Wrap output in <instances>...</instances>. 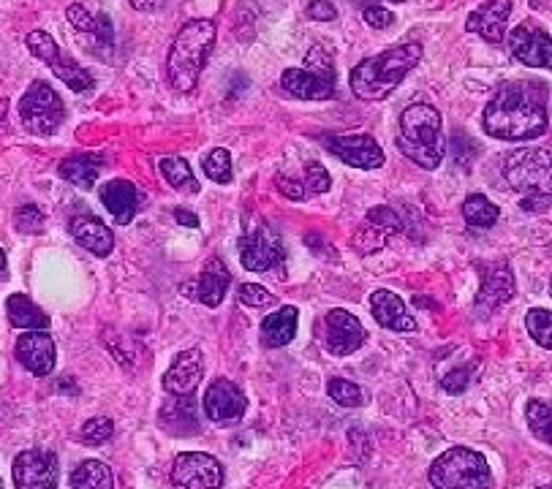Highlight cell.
Masks as SVG:
<instances>
[{"instance_id": "1", "label": "cell", "mask_w": 552, "mask_h": 489, "mask_svg": "<svg viewBox=\"0 0 552 489\" xmlns=\"http://www.w3.org/2000/svg\"><path fill=\"white\" fill-rule=\"evenodd\" d=\"M544 93L531 82H509L495 90L493 101L485 106L482 125L487 136L501 142H528L547 131Z\"/></svg>"}, {"instance_id": "2", "label": "cell", "mask_w": 552, "mask_h": 489, "mask_svg": "<svg viewBox=\"0 0 552 489\" xmlns=\"http://www.w3.org/2000/svg\"><path fill=\"white\" fill-rule=\"evenodd\" d=\"M422 60L419 44H398V47L384 49L381 55L365 58L351 71V93L362 101H381L389 93H395L398 85L414 71Z\"/></svg>"}, {"instance_id": "3", "label": "cell", "mask_w": 552, "mask_h": 489, "mask_svg": "<svg viewBox=\"0 0 552 489\" xmlns=\"http://www.w3.org/2000/svg\"><path fill=\"white\" fill-rule=\"evenodd\" d=\"M215 44V22L213 20H191L185 22L183 30L177 33L166 58V77L169 85L180 93H191L199 82L204 63L210 58V49Z\"/></svg>"}, {"instance_id": "4", "label": "cell", "mask_w": 552, "mask_h": 489, "mask_svg": "<svg viewBox=\"0 0 552 489\" xmlns=\"http://www.w3.org/2000/svg\"><path fill=\"white\" fill-rule=\"evenodd\" d=\"M398 150L422 169H438L444 161V123L430 104H411L400 117Z\"/></svg>"}, {"instance_id": "5", "label": "cell", "mask_w": 552, "mask_h": 489, "mask_svg": "<svg viewBox=\"0 0 552 489\" xmlns=\"http://www.w3.org/2000/svg\"><path fill=\"white\" fill-rule=\"evenodd\" d=\"M430 484L436 489H490L493 473L479 451L455 446L430 465Z\"/></svg>"}, {"instance_id": "6", "label": "cell", "mask_w": 552, "mask_h": 489, "mask_svg": "<svg viewBox=\"0 0 552 489\" xmlns=\"http://www.w3.org/2000/svg\"><path fill=\"white\" fill-rule=\"evenodd\" d=\"M504 180L512 191L531 196H552V150L520 147L504 158Z\"/></svg>"}, {"instance_id": "7", "label": "cell", "mask_w": 552, "mask_h": 489, "mask_svg": "<svg viewBox=\"0 0 552 489\" xmlns=\"http://www.w3.org/2000/svg\"><path fill=\"white\" fill-rule=\"evenodd\" d=\"M25 44H28L30 55L39 58L41 63H47V66L52 68V74L58 79H63L74 93H88L90 87L96 85V79H93V74H90L88 68L79 66L74 58H66V55L60 52L58 41L52 39L49 33H44V30H33V33H28Z\"/></svg>"}, {"instance_id": "8", "label": "cell", "mask_w": 552, "mask_h": 489, "mask_svg": "<svg viewBox=\"0 0 552 489\" xmlns=\"http://www.w3.org/2000/svg\"><path fill=\"white\" fill-rule=\"evenodd\" d=\"M20 117L30 134L49 136L52 131H58V125L63 123L66 106L47 82H33L20 101Z\"/></svg>"}, {"instance_id": "9", "label": "cell", "mask_w": 552, "mask_h": 489, "mask_svg": "<svg viewBox=\"0 0 552 489\" xmlns=\"http://www.w3.org/2000/svg\"><path fill=\"white\" fill-rule=\"evenodd\" d=\"M172 484L175 489H221V462L204 451H185L172 465Z\"/></svg>"}, {"instance_id": "10", "label": "cell", "mask_w": 552, "mask_h": 489, "mask_svg": "<svg viewBox=\"0 0 552 489\" xmlns=\"http://www.w3.org/2000/svg\"><path fill=\"white\" fill-rule=\"evenodd\" d=\"M11 476L17 489H58V457L41 449L22 451L11 465Z\"/></svg>"}, {"instance_id": "11", "label": "cell", "mask_w": 552, "mask_h": 489, "mask_svg": "<svg viewBox=\"0 0 552 489\" xmlns=\"http://www.w3.org/2000/svg\"><path fill=\"white\" fill-rule=\"evenodd\" d=\"M283 259H286V250L272 226L262 223L253 234L240 240V261L251 272H270V269L281 267Z\"/></svg>"}, {"instance_id": "12", "label": "cell", "mask_w": 552, "mask_h": 489, "mask_svg": "<svg viewBox=\"0 0 552 489\" xmlns=\"http://www.w3.org/2000/svg\"><path fill=\"white\" fill-rule=\"evenodd\" d=\"M248 400L240 386L226 378H215L204 392V413L213 424H237L245 416Z\"/></svg>"}, {"instance_id": "13", "label": "cell", "mask_w": 552, "mask_h": 489, "mask_svg": "<svg viewBox=\"0 0 552 489\" xmlns=\"http://www.w3.org/2000/svg\"><path fill=\"white\" fill-rule=\"evenodd\" d=\"M509 52L528 68H552V39L536 22H523L509 33Z\"/></svg>"}, {"instance_id": "14", "label": "cell", "mask_w": 552, "mask_h": 489, "mask_svg": "<svg viewBox=\"0 0 552 489\" xmlns=\"http://www.w3.org/2000/svg\"><path fill=\"white\" fill-rule=\"evenodd\" d=\"M321 144L335 153L343 163L357 166V169H378L384 166V150L370 134H349V136H321Z\"/></svg>"}, {"instance_id": "15", "label": "cell", "mask_w": 552, "mask_h": 489, "mask_svg": "<svg viewBox=\"0 0 552 489\" xmlns=\"http://www.w3.org/2000/svg\"><path fill=\"white\" fill-rule=\"evenodd\" d=\"M365 326L359 324L357 316H351L349 310H330L324 316V340L335 356L354 354L365 343Z\"/></svg>"}, {"instance_id": "16", "label": "cell", "mask_w": 552, "mask_h": 489, "mask_svg": "<svg viewBox=\"0 0 552 489\" xmlns=\"http://www.w3.org/2000/svg\"><path fill=\"white\" fill-rule=\"evenodd\" d=\"M512 0H487L485 6L468 14L465 30L482 36L487 44H501L506 39V22L512 17Z\"/></svg>"}, {"instance_id": "17", "label": "cell", "mask_w": 552, "mask_h": 489, "mask_svg": "<svg viewBox=\"0 0 552 489\" xmlns=\"http://www.w3.org/2000/svg\"><path fill=\"white\" fill-rule=\"evenodd\" d=\"M17 359L25 370H30L33 375H52L55 370V362H58V346L55 340L47 335V332H25V335L17 340Z\"/></svg>"}, {"instance_id": "18", "label": "cell", "mask_w": 552, "mask_h": 489, "mask_svg": "<svg viewBox=\"0 0 552 489\" xmlns=\"http://www.w3.org/2000/svg\"><path fill=\"white\" fill-rule=\"evenodd\" d=\"M281 87L289 96L302 101H327L335 96V77H324L310 68H289L283 71Z\"/></svg>"}, {"instance_id": "19", "label": "cell", "mask_w": 552, "mask_h": 489, "mask_svg": "<svg viewBox=\"0 0 552 489\" xmlns=\"http://www.w3.org/2000/svg\"><path fill=\"white\" fill-rule=\"evenodd\" d=\"M204 373L202 351L199 348H191V351H183V354L175 356L172 367L166 370L164 375V389L172 397H183V394H191L199 386Z\"/></svg>"}, {"instance_id": "20", "label": "cell", "mask_w": 552, "mask_h": 489, "mask_svg": "<svg viewBox=\"0 0 552 489\" xmlns=\"http://www.w3.org/2000/svg\"><path fill=\"white\" fill-rule=\"evenodd\" d=\"M370 307H373V316H376L378 324L389 329V332H414L417 329V321L406 310V302L387 288L373 291Z\"/></svg>"}, {"instance_id": "21", "label": "cell", "mask_w": 552, "mask_h": 489, "mask_svg": "<svg viewBox=\"0 0 552 489\" xmlns=\"http://www.w3.org/2000/svg\"><path fill=\"white\" fill-rule=\"evenodd\" d=\"M514 297V272L512 267L506 264H495L490 272H487L485 283L476 294V310L485 316V313H493L495 307H501L504 302Z\"/></svg>"}, {"instance_id": "22", "label": "cell", "mask_w": 552, "mask_h": 489, "mask_svg": "<svg viewBox=\"0 0 552 489\" xmlns=\"http://www.w3.org/2000/svg\"><path fill=\"white\" fill-rule=\"evenodd\" d=\"M101 202L112 212V218H115L120 226H128V223L134 221L136 210H139V191H136L134 183H128V180H112V183L101 185Z\"/></svg>"}, {"instance_id": "23", "label": "cell", "mask_w": 552, "mask_h": 489, "mask_svg": "<svg viewBox=\"0 0 552 489\" xmlns=\"http://www.w3.org/2000/svg\"><path fill=\"white\" fill-rule=\"evenodd\" d=\"M68 231L74 234V240L82 245L90 253L96 256H109L112 248H115V234L109 229L107 223H101L93 215H82V218H74Z\"/></svg>"}, {"instance_id": "24", "label": "cell", "mask_w": 552, "mask_h": 489, "mask_svg": "<svg viewBox=\"0 0 552 489\" xmlns=\"http://www.w3.org/2000/svg\"><path fill=\"white\" fill-rule=\"evenodd\" d=\"M229 283H232L229 269H226V264H223L218 256H213V259L204 264L202 275H199V280H196L194 297L199 299L202 305L218 307L223 302V297H226V288H229Z\"/></svg>"}, {"instance_id": "25", "label": "cell", "mask_w": 552, "mask_h": 489, "mask_svg": "<svg viewBox=\"0 0 552 489\" xmlns=\"http://www.w3.org/2000/svg\"><path fill=\"white\" fill-rule=\"evenodd\" d=\"M300 324V310L297 307H281L262 321V343L270 348L289 346L297 335Z\"/></svg>"}, {"instance_id": "26", "label": "cell", "mask_w": 552, "mask_h": 489, "mask_svg": "<svg viewBox=\"0 0 552 489\" xmlns=\"http://www.w3.org/2000/svg\"><path fill=\"white\" fill-rule=\"evenodd\" d=\"M60 177L66 183L77 185L82 191H90L96 185L98 174H101V155H88V153H77L68 155L60 161Z\"/></svg>"}, {"instance_id": "27", "label": "cell", "mask_w": 552, "mask_h": 489, "mask_svg": "<svg viewBox=\"0 0 552 489\" xmlns=\"http://www.w3.org/2000/svg\"><path fill=\"white\" fill-rule=\"evenodd\" d=\"M6 313H9L11 326L17 329H28V332H44L49 326V316L41 310L36 302L25 294H11L6 302Z\"/></svg>"}, {"instance_id": "28", "label": "cell", "mask_w": 552, "mask_h": 489, "mask_svg": "<svg viewBox=\"0 0 552 489\" xmlns=\"http://www.w3.org/2000/svg\"><path fill=\"white\" fill-rule=\"evenodd\" d=\"M71 489H115L112 470L98 460L79 462L71 473Z\"/></svg>"}, {"instance_id": "29", "label": "cell", "mask_w": 552, "mask_h": 489, "mask_svg": "<svg viewBox=\"0 0 552 489\" xmlns=\"http://www.w3.org/2000/svg\"><path fill=\"white\" fill-rule=\"evenodd\" d=\"M66 17L79 33H93L96 39L112 44V22H109V17H104V14H90L85 6L74 3V6H68L66 9Z\"/></svg>"}, {"instance_id": "30", "label": "cell", "mask_w": 552, "mask_h": 489, "mask_svg": "<svg viewBox=\"0 0 552 489\" xmlns=\"http://www.w3.org/2000/svg\"><path fill=\"white\" fill-rule=\"evenodd\" d=\"M498 215H501V210H498L487 196H482V193L468 196L463 204L465 223L474 226V229H490V226H495V221H498Z\"/></svg>"}, {"instance_id": "31", "label": "cell", "mask_w": 552, "mask_h": 489, "mask_svg": "<svg viewBox=\"0 0 552 489\" xmlns=\"http://www.w3.org/2000/svg\"><path fill=\"white\" fill-rule=\"evenodd\" d=\"M161 174L166 177V183L172 185L175 191H191L196 193L199 191V183L194 180V174H191V166H188V161H183V158H161Z\"/></svg>"}, {"instance_id": "32", "label": "cell", "mask_w": 552, "mask_h": 489, "mask_svg": "<svg viewBox=\"0 0 552 489\" xmlns=\"http://www.w3.org/2000/svg\"><path fill=\"white\" fill-rule=\"evenodd\" d=\"M161 422L172 430L175 422H183V432H191L185 427V422H191L196 427V403L191 394H183V397H172L169 403L164 405V411H161Z\"/></svg>"}, {"instance_id": "33", "label": "cell", "mask_w": 552, "mask_h": 489, "mask_svg": "<svg viewBox=\"0 0 552 489\" xmlns=\"http://www.w3.org/2000/svg\"><path fill=\"white\" fill-rule=\"evenodd\" d=\"M528 416V427L542 443H552V403H542V400H531L525 408Z\"/></svg>"}, {"instance_id": "34", "label": "cell", "mask_w": 552, "mask_h": 489, "mask_svg": "<svg viewBox=\"0 0 552 489\" xmlns=\"http://www.w3.org/2000/svg\"><path fill=\"white\" fill-rule=\"evenodd\" d=\"M525 329L542 348H552V310L536 307L525 316Z\"/></svg>"}, {"instance_id": "35", "label": "cell", "mask_w": 552, "mask_h": 489, "mask_svg": "<svg viewBox=\"0 0 552 489\" xmlns=\"http://www.w3.org/2000/svg\"><path fill=\"white\" fill-rule=\"evenodd\" d=\"M204 174L215 180V183H229L232 180V155L226 153V150H213V153L207 155L202 161Z\"/></svg>"}, {"instance_id": "36", "label": "cell", "mask_w": 552, "mask_h": 489, "mask_svg": "<svg viewBox=\"0 0 552 489\" xmlns=\"http://www.w3.org/2000/svg\"><path fill=\"white\" fill-rule=\"evenodd\" d=\"M327 392L338 405L343 408H357V405L365 403V394L359 389L357 384H351V381H343V378H335L327 384Z\"/></svg>"}, {"instance_id": "37", "label": "cell", "mask_w": 552, "mask_h": 489, "mask_svg": "<svg viewBox=\"0 0 552 489\" xmlns=\"http://www.w3.org/2000/svg\"><path fill=\"white\" fill-rule=\"evenodd\" d=\"M112 435H115V424L107 416H96L82 427V443H88V446H101V443L112 441Z\"/></svg>"}, {"instance_id": "38", "label": "cell", "mask_w": 552, "mask_h": 489, "mask_svg": "<svg viewBox=\"0 0 552 489\" xmlns=\"http://www.w3.org/2000/svg\"><path fill=\"white\" fill-rule=\"evenodd\" d=\"M14 226L20 234H41L44 231V215L39 212V207L22 204L20 210L14 212Z\"/></svg>"}, {"instance_id": "39", "label": "cell", "mask_w": 552, "mask_h": 489, "mask_svg": "<svg viewBox=\"0 0 552 489\" xmlns=\"http://www.w3.org/2000/svg\"><path fill=\"white\" fill-rule=\"evenodd\" d=\"M237 299H240V302L248 307H275L278 305V297H275V294H270L267 288L256 286V283H245V286H240V291H237Z\"/></svg>"}, {"instance_id": "40", "label": "cell", "mask_w": 552, "mask_h": 489, "mask_svg": "<svg viewBox=\"0 0 552 489\" xmlns=\"http://www.w3.org/2000/svg\"><path fill=\"white\" fill-rule=\"evenodd\" d=\"M330 172L321 166L319 161L305 163V191L308 193H324L330 191Z\"/></svg>"}, {"instance_id": "41", "label": "cell", "mask_w": 552, "mask_h": 489, "mask_svg": "<svg viewBox=\"0 0 552 489\" xmlns=\"http://www.w3.org/2000/svg\"><path fill=\"white\" fill-rule=\"evenodd\" d=\"M468 381H471V370L468 367H457V370L441 378V386L449 394H463L468 389Z\"/></svg>"}, {"instance_id": "42", "label": "cell", "mask_w": 552, "mask_h": 489, "mask_svg": "<svg viewBox=\"0 0 552 489\" xmlns=\"http://www.w3.org/2000/svg\"><path fill=\"white\" fill-rule=\"evenodd\" d=\"M365 22H368L370 28H389L392 22H395V14L389 9H381V6H373V3H368L365 6Z\"/></svg>"}, {"instance_id": "43", "label": "cell", "mask_w": 552, "mask_h": 489, "mask_svg": "<svg viewBox=\"0 0 552 489\" xmlns=\"http://www.w3.org/2000/svg\"><path fill=\"white\" fill-rule=\"evenodd\" d=\"M368 221L373 223V226H381V229H389V231L400 229V218L395 215V212L389 210V207H378V210H370Z\"/></svg>"}, {"instance_id": "44", "label": "cell", "mask_w": 552, "mask_h": 489, "mask_svg": "<svg viewBox=\"0 0 552 489\" xmlns=\"http://www.w3.org/2000/svg\"><path fill=\"white\" fill-rule=\"evenodd\" d=\"M275 185H278V191H281L286 199H291V202H300V199H305V193H308L300 180H289V177H283V174H278Z\"/></svg>"}, {"instance_id": "45", "label": "cell", "mask_w": 552, "mask_h": 489, "mask_svg": "<svg viewBox=\"0 0 552 489\" xmlns=\"http://www.w3.org/2000/svg\"><path fill=\"white\" fill-rule=\"evenodd\" d=\"M308 17H313V20H335L338 17V11H335V6H332L330 0H313L308 6Z\"/></svg>"}, {"instance_id": "46", "label": "cell", "mask_w": 552, "mask_h": 489, "mask_svg": "<svg viewBox=\"0 0 552 489\" xmlns=\"http://www.w3.org/2000/svg\"><path fill=\"white\" fill-rule=\"evenodd\" d=\"M175 221L183 223V226H191V229H194V226H199V218H196L194 212L183 210V207H177L175 210Z\"/></svg>"}, {"instance_id": "47", "label": "cell", "mask_w": 552, "mask_h": 489, "mask_svg": "<svg viewBox=\"0 0 552 489\" xmlns=\"http://www.w3.org/2000/svg\"><path fill=\"white\" fill-rule=\"evenodd\" d=\"M131 6H134L136 11H153L155 9L153 0H131Z\"/></svg>"}, {"instance_id": "48", "label": "cell", "mask_w": 552, "mask_h": 489, "mask_svg": "<svg viewBox=\"0 0 552 489\" xmlns=\"http://www.w3.org/2000/svg\"><path fill=\"white\" fill-rule=\"evenodd\" d=\"M6 272H9V267H6V253L0 250V278H6Z\"/></svg>"}, {"instance_id": "49", "label": "cell", "mask_w": 552, "mask_h": 489, "mask_svg": "<svg viewBox=\"0 0 552 489\" xmlns=\"http://www.w3.org/2000/svg\"><path fill=\"white\" fill-rule=\"evenodd\" d=\"M536 489H552V484H544V487H536Z\"/></svg>"}, {"instance_id": "50", "label": "cell", "mask_w": 552, "mask_h": 489, "mask_svg": "<svg viewBox=\"0 0 552 489\" xmlns=\"http://www.w3.org/2000/svg\"><path fill=\"white\" fill-rule=\"evenodd\" d=\"M389 3H406V0H389Z\"/></svg>"}, {"instance_id": "51", "label": "cell", "mask_w": 552, "mask_h": 489, "mask_svg": "<svg viewBox=\"0 0 552 489\" xmlns=\"http://www.w3.org/2000/svg\"><path fill=\"white\" fill-rule=\"evenodd\" d=\"M0 489H3V479H0Z\"/></svg>"}, {"instance_id": "52", "label": "cell", "mask_w": 552, "mask_h": 489, "mask_svg": "<svg viewBox=\"0 0 552 489\" xmlns=\"http://www.w3.org/2000/svg\"><path fill=\"white\" fill-rule=\"evenodd\" d=\"M550 294H552V280H550Z\"/></svg>"}]
</instances>
